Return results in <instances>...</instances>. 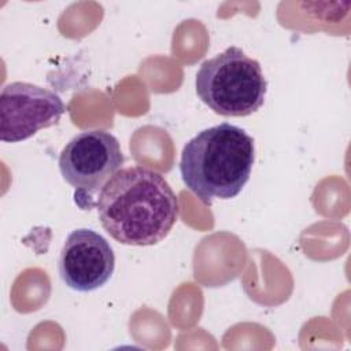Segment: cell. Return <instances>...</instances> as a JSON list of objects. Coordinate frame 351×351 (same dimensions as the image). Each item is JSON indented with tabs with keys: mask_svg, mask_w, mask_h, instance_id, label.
<instances>
[{
	"mask_svg": "<svg viewBox=\"0 0 351 351\" xmlns=\"http://www.w3.org/2000/svg\"><path fill=\"white\" fill-rule=\"evenodd\" d=\"M97 215L104 230L128 245L162 241L178 219V199L165 177L148 167L118 170L99 191Z\"/></svg>",
	"mask_w": 351,
	"mask_h": 351,
	"instance_id": "6da1fadb",
	"label": "cell"
},
{
	"mask_svg": "<svg viewBox=\"0 0 351 351\" xmlns=\"http://www.w3.org/2000/svg\"><path fill=\"white\" fill-rule=\"evenodd\" d=\"M254 140L228 122L204 129L182 148L180 171L186 188L204 204L236 197L250 180Z\"/></svg>",
	"mask_w": 351,
	"mask_h": 351,
	"instance_id": "7a4b0ae2",
	"label": "cell"
},
{
	"mask_svg": "<svg viewBox=\"0 0 351 351\" xmlns=\"http://www.w3.org/2000/svg\"><path fill=\"white\" fill-rule=\"evenodd\" d=\"M195 88L199 99L214 112L247 117L263 106L267 81L258 60L239 47H229L202 63Z\"/></svg>",
	"mask_w": 351,
	"mask_h": 351,
	"instance_id": "3957f363",
	"label": "cell"
},
{
	"mask_svg": "<svg viewBox=\"0 0 351 351\" xmlns=\"http://www.w3.org/2000/svg\"><path fill=\"white\" fill-rule=\"evenodd\" d=\"M123 163L119 141L101 129L85 130L74 136L59 155V170L64 181L75 189V200L88 199L118 171Z\"/></svg>",
	"mask_w": 351,
	"mask_h": 351,
	"instance_id": "277c9868",
	"label": "cell"
},
{
	"mask_svg": "<svg viewBox=\"0 0 351 351\" xmlns=\"http://www.w3.org/2000/svg\"><path fill=\"white\" fill-rule=\"evenodd\" d=\"M66 107L52 90L29 82H11L0 95V138L18 143L59 122Z\"/></svg>",
	"mask_w": 351,
	"mask_h": 351,
	"instance_id": "5b68a950",
	"label": "cell"
},
{
	"mask_svg": "<svg viewBox=\"0 0 351 351\" xmlns=\"http://www.w3.org/2000/svg\"><path fill=\"white\" fill-rule=\"evenodd\" d=\"M59 274L63 282L78 292L103 287L115 269V255L110 243L92 229H75L60 250Z\"/></svg>",
	"mask_w": 351,
	"mask_h": 351,
	"instance_id": "8992f818",
	"label": "cell"
}]
</instances>
